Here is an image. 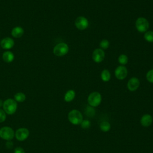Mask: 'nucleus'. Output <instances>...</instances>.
<instances>
[{"label":"nucleus","instance_id":"393cba45","mask_svg":"<svg viewBox=\"0 0 153 153\" xmlns=\"http://www.w3.org/2000/svg\"><path fill=\"white\" fill-rule=\"evenodd\" d=\"M86 114L87 116L92 117L94 115V109L92 108V106H88L86 109Z\"/></svg>","mask_w":153,"mask_h":153},{"label":"nucleus","instance_id":"7ed1b4c3","mask_svg":"<svg viewBox=\"0 0 153 153\" xmlns=\"http://www.w3.org/2000/svg\"><path fill=\"white\" fill-rule=\"evenodd\" d=\"M53 51L55 56L59 57L63 56L68 53L69 51V47L66 43L60 42L54 46Z\"/></svg>","mask_w":153,"mask_h":153},{"label":"nucleus","instance_id":"20e7f679","mask_svg":"<svg viewBox=\"0 0 153 153\" xmlns=\"http://www.w3.org/2000/svg\"><path fill=\"white\" fill-rule=\"evenodd\" d=\"M87 101L90 106L96 107L100 105L102 101V97L99 92L94 91L90 93L87 98Z\"/></svg>","mask_w":153,"mask_h":153},{"label":"nucleus","instance_id":"2eb2a0df","mask_svg":"<svg viewBox=\"0 0 153 153\" xmlns=\"http://www.w3.org/2000/svg\"><path fill=\"white\" fill-rule=\"evenodd\" d=\"M2 60L6 63H11L14 59V54L10 50H6L2 53Z\"/></svg>","mask_w":153,"mask_h":153},{"label":"nucleus","instance_id":"f03ea898","mask_svg":"<svg viewBox=\"0 0 153 153\" xmlns=\"http://www.w3.org/2000/svg\"><path fill=\"white\" fill-rule=\"evenodd\" d=\"M68 120L71 123L74 125H78L81 123L83 120L82 114L76 109H73L68 113Z\"/></svg>","mask_w":153,"mask_h":153},{"label":"nucleus","instance_id":"aec40b11","mask_svg":"<svg viewBox=\"0 0 153 153\" xmlns=\"http://www.w3.org/2000/svg\"><path fill=\"white\" fill-rule=\"evenodd\" d=\"M145 39L149 42H153V31H148L144 35Z\"/></svg>","mask_w":153,"mask_h":153},{"label":"nucleus","instance_id":"6ab92c4d","mask_svg":"<svg viewBox=\"0 0 153 153\" xmlns=\"http://www.w3.org/2000/svg\"><path fill=\"white\" fill-rule=\"evenodd\" d=\"M100 128L102 131H108L111 129V124L108 121H103L100 124Z\"/></svg>","mask_w":153,"mask_h":153},{"label":"nucleus","instance_id":"ddd939ff","mask_svg":"<svg viewBox=\"0 0 153 153\" xmlns=\"http://www.w3.org/2000/svg\"><path fill=\"white\" fill-rule=\"evenodd\" d=\"M140 124L143 127H149L152 123V117L148 114H144L140 118Z\"/></svg>","mask_w":153,"mask_h":153},{"label":"nucleus","instance_id":"4468645a","mask_svg":"<svg viewBox=\"0 0 153 153\" xmlns=\"http://www.w3.org/2000/svg\"><path fill=\"white\" fill-rule=\"evenodd\" d=\"M24 29L21 26H16L13 28L11 32V34L13 37L15 38H21L24 34Z\"/></svg>","mask_w":153,"mask_h":153},{"label":"nucleus","instance_id":"f8f14e48","mask_svg":"<svg viewBox=\"0 0 153 153\" xmlns=\"http://www.w3.org/2000/svg\"><path fill=\"white\" fill-rule=\"evenodd\" d=\"M140 84L139 80L136 77L131 78L127 82V88L130 91H134L136 90Z\"/></svg>","mask_w":153,"mask_h":153},{"label":"nucleus","instance_id":"423d86ee","mask_svg":"<svg viewBox=\"0 0 153 153\" xmlns=\"http://www.w3.org/2000/svg\"><path fill=\"white\" fill-rule=\"evenodd\" d=\"M136 27L140 32H146L149 27V22L145 18L139 17L136 21Z\"/></svg>","mask_w":153,"mask_h":153},{"label":"nucleus","instance_id":"c85d7f7f","mask_svg":"<svg viewBox=\"0 0 153 153\" xmlns=\"http://www.w3.org/2000/svg\"><path fill=\"white\" fill-rule=\"evenodd\" d=\"M3 103H4V102H2V100H0V107L3 106Z\"/></svg>","mask_w":153,"mask_h":153},{"label":"nucleus","instance_id":"cd10ccee","mask_svg":"<svg viewBox=\"0 0 153 153\" xmlns=\"http://www.w3.org/2000/svg\"><path fill=\"white\" fill-rule=\"evenodd\" d=\"M13 146V142L11 140H8V142L6 143V146L8 149L12 148Z\"/></svg>","mask_w":153,"mask_h":153},{"label":"nucleus","instance_id":"5701e85b","mask_svg":"<svg viewBox=\"0 0 153 153\" xmlns=\"http://www.w3.org/2000/svg\"><path fill=\"white\" fill-rule=\"evenodd\" d=\"M109 42L107 39H103L100 43V47L102 49H106L109 47Z\"/></svg>","mask_w":153,"mask_h":153},{"label":"nucleus","instance_id":"4be33fe9","mask_svg":"<svg viewBox=\"0 0 153 153\" xmlns=\"http://www.w3.org/2000/svg\"><path fill=\"white\" fill-rule=\"evenodd\" d=\"M80 124H81V127H82L83 129H87V128H88L90 127V126H91L90 121L89 120H82V121L81 122V123Z\"/></svg>","mask_w":153,"mask_h":153},{"label":"nucleus","instance_id":"9b49d317","mask_svg":"<svg viewBox=\"0 0 153 153\" xmlns=\"http://www.w3.org/2000/svg\"><path fill=\"white\" fill-rule=\"evenodd\" d=\"M115 75L118 79H124L127 75V68L123 66H119L115 71Z\"/></svg>","mask_w":153,"mask_h":153},{"label":"nucleus","instance_id":"b1692460","mask_svg":"<svg viewBox=\"0 0 153 153\" xmlns=\"http://www.w3.org/2000/svg\"><path fill=\"white\" fill-rule=\"evenodd\" d=\"M146 77L149 82L153 83V69H151L148 72Z\"/></svg>","mask_w":153,"mask_h":153},{"label":"nucleus","instance_id":"f3484780","mask_svg":"<svg viewBox=\"0 0 153 153\" xmlns=\"http://www.w3.org/2000/svg\"><path fill=\"white\" fill-rule=\"evenodd\" d=\"M14 100L18 102H23L26 99V95L22 92H18L14 96Z\"/></svg>","mask_w":153,"mask_h":153},{"label":"nucleus","instance_id":"a878e982","mask_svg":"<svg viewBox=\"0 0 153 153\" xmlns=\"http://www.w3.org/2000/svg\"><path fill=\"white\" fill-rule=\"evenodd\" d=\"M6 119V113L5 111L0 109V123L4 122Z\"/></svg>","mask_w":153,"mask_h":153},{"label":"nucleus","instance_id":"a211bd4d","mask_svg":"<svg viewBox=\"0 0 153 153\" xmlns=\"http://www.w3.org/2000/svg\"><path fill=\"white\" fill-rule=\"evenodd\" d=\"M101 78L105 82H107L110 79L111 74L108 70L104 69L103 71H102L101 73Z\"/></svg>","mask_w":153,"mask_h":153},{"label":"nucleus","instance_id":"6e6552de","mask_svg":"<svg viewBox=\"0 0 153 153\" xmlns=\"http://www.w3.org/2000/svg\"><path fill=\"white\" fill-rule=\"evenodd\" d=\"M75 25L76 28L79 30H84L88 27V22L85 17L83 16H79L75 19Z\"/></svg>","mask_w":153,"mask_h":153},{"label":"nucleus","instance_id":"9d476101","mask_svg":"<svg viewBox=\"0 0 153 153\" xmlns=\"http://www.w3.org/2000/svg\"><path fill=\"white\" fill-rule=\"evenodd\" d=\"M105 57V53L102 49L97 48L94 50L92 54L93 60L96 62L99 63L103 60Z\"/></svg>","mask_w":153,"mask_h":153},{"label":"nucleus","instance_id":"dca6fc26","mask_svg":"<svg viewBox=\"0 0 153 153\" xmlns=\"http://www.w3.org/2000/svg\"><path fill=\"white\" fill-rule=\"evenodd\" d=\"M75 91L73 90H69L67 91V92L65 93L64 96V99L66 102H69L73 100V99L75 98Z\"/></svg>","mask_w":153,"mask_h":153},{"label":"nucleus","instance_id":"0eeeda50","mask_svg":"<svg viewBox=\"0 0 153 153\" xmlns=\"http://www.w3.org/2000/svg\"><path fill=\"white\" fill-rule=\"evenodd\" d=\"M29 135V131L27 128L22 127L17 129L15 133V136L16 139L19 141H23L26 140Z\"/></svg>","mask_w":153,"mask_h":153},{"label":"nucleus","instance_id":"bb28decb","mask_svg":"<svg viewBox=\"0 0 153 153\" xmlns=\"http://www.w3.org/2000/svg\"><path fill=\"white\" fill-rule=\"evenodd\" d=\"M14 153H25V152L22 148L17 147L14 149Z\"/></svg>","mask_w":153,"mask_h":153},{"label":"nucleus","instance_id":"39448f33","mask_svg":"<svg viewBox=\"0 0 153 153\" xmlns=\"http://www.w3.org/2000/svg\"><path fill=\"white\" fill-rule=\"evenodd\" d=\"M14 136L13 130L10 127H3L0 129V137L7 140H11Z\"/></svg>","mask_w":153,"mask_h":153},{"label":"nucleus","instance_id":"f257e3e1","mask_svg":"<svg viewBox=\"0 0 153 153\" xmlns=\"http://www.w3.org/2000/svg\"><path fill=\"white\" fill-rule=\"evenodd\" d=\"M3 110L9 115L13 114L17 110V102L13 99H7L3 103Z\"/></svg>","mask_w":153,"mask_h":153},{"label":"nucleus","instance_id":"1a4fd4ad","mask_svg":"<svg viewBox=\"0 0 153 153\" xmlns=\"http://www.w3.org/2000/svg\"><path fill=\"white\" fill-rule=\"evenodd\" d=\"M14 41L10 37H5L0 41V46L4 50L11 49L14 45Z\"/></svg>","mask_w":153,"mask_h":153},{"label":"nucleus","instance_id":"412c9836","mask_svg":"<svg viewBox=\"0 0 153 153\" xmlns=\"http://www.w3.org/2000/svg\"><path fill=\"white\" fill-rule=\"evenodd\" d=\"M128 62V57L125 54H121L118 57V62L121 65H126Z\"/></svg>","mask_w":153,"mask_h":153}]
</instances>
